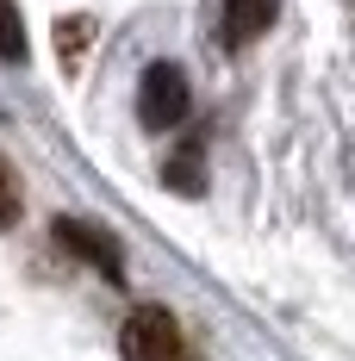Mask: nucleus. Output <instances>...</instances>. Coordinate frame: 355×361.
<instances>
[{"instance_id": "f257e3e1", "label": "nucleus", "mask_w": 355, "mask_h": 361, "mask_svg": "<svg viewBox=\"0 0 355 361\" xmlns=\"http://www.w3.org/2000/svg\"><path fill=\"white\" fill-rule=\"evenodd\" d=\"M119 349H125V361H206L169 305H138L119 330Z\"/></svg>"}, {"instance_id": "f03ea898", "label": "nucleus", "mask_w": 355, "mask_h": 361, "mask_svg": "<svg viewBox=\"0 0 355 361\" xmlns=\"http://www.w3.org/2000/svg\"><path fill=\"white\" fill-rule=\"evenodd\" d=\"M187 106H193L187 75H181L175 63H150L143 81H138V118H143V131H175L181 118H187Z\"/></svg>"}, {"instance_id": "7ed1b4c3", "label": "nucleus", "mask_w": 355, "mask_h": 361, "mask_svg": "<svg viewBox=\"0 0 355 361\" xmlns=\"http://www.w3.org/2000/svg\"><path fill=\"white\" fill-rule=\"evenodd\" d=\"M56 243H63V250H75V255H88V262H94L100 274H112V281L125 274V255H119V243H112L100 224H81V218H56Z\"/></svg>"}, {"instance_id": "20e7f679", "label": "nucleus", "mask_w": 355, "mask_h": 361, "mask_svg": "<svg viewBox=\"0 0 355 361\" xmlns=\"http://www.w3.org/2000/svg\"><path fill=\"white\" fill-rule=\"evenodd\" d=\"M275 13H281V0H224V37L243 50L275 25Z\"/></svg>"}, {"instance_id": "39448f33", "label": "nucleus", "mask_w": 355, "mask_h": 361, "mask_svg": "<svg viewBox=\"0 0 355 361\" xmlns=\"http://www.w3.org/2000/svg\"><path fill=\"white\" fill-rule=\"evenodd\" d=\"M0 63H25V25L13 0H0Z\"/></svg>"}, {"instance_id": "423d86ee", "label": "nucleus", "mask_w": 355, "mask_h": 361, "mask_svg": "<svg viewBox=\"0 0 355 361\" xmlns=\"http://www.w3.org/2000/svg\"><path fill=\"white\" fill-rule=\"evenodd\" d=\"M162 175H169V187H181V193H200V144H187Z\"/></svg>"}, {"instance_id": "0eeeda50", "label": "nucleus", "mask_w": 355, "mask_h": 361, "mask_svg": "<svg viewBox=\"0 0 355 361\" xmlns=\"http://www.w3.org/2000/svg\"><path fill=\"white\" fill-rule=\"evenodd\" d=\"M88 32H94V25H88V19H63V25H56V56H63V63H81V50H88Z\"/></svg>"}, {"instance_id": "6e6552de", "label": "nucleus", "mask_w": 355, "mask_h": 361, "mask_svg": "<svg viewBox=\"0 0 355 361\" xmlns=\"http://www.w3.org/2000/svg\"><path fill=\"white\" fill-rule=\"evenodd\" d=\"M19 218V180H13V169H6V156H0V231Z\"/></svg>"}]
</instances>
